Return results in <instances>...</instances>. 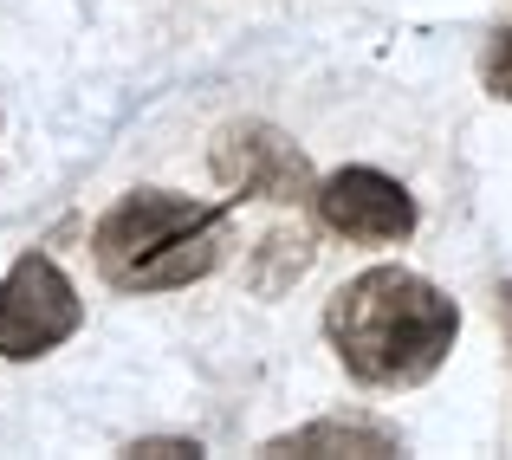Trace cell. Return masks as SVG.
Returning <instances> with one entry per match:
<instances>
[{
    "mask_svg": "<svg viewBox=\"0 0 512 460\" xmlns=\"http://www.w3.org/2000/svg\"><path fill=\"white\" fill-rule=\"evenodd\" d=\"M124 454H156V460H182V454H201V441H182V435H150V441H130Z\"/></svg>",
    "mask_w": 512,
    "mask_h": 460,
    "instance_id": "cell-8",
    "label": "cell"
},
{
    "mask_svg": "<svg viewBox=\"0 0 512 460\" xmlns=\"http://www.w3.org/2000/svg\"><path fill=\"white\" fill-rule=\"evenodd\" d=\"M260 454L266 460H279V454H363V460H389V454H402V441L389 435L383 422L331 415V422H305V428H292V435H273Z\"/></svg>",
    "mask_w": 512,
    "mask_h": 460,
    "instance_id": "cell-6",
    "label": "cell"
},
{
    "mask_svg": "<svg viewBox=\"0 0 512 460\" xmlns=\"http://www.w3.org/2000/svg\"><path fill=\"white\" fill-rule=\"evenodd\" d=\"M208 169L221 188H234V201H279V208H299L318 195L312 162L305 150L273 124H221L214 130Z\"/></svg>",
    "mask_w": 512,
    "mask_h": 460,
    "instance_id": "cell-4",
    "label": "cell"
},
{
    "mask_svg": "<svg viewBox=\"0 0 512 460\" xmlns=\"http://www.w3.org/2000/svg\"><path fill=\"white\" fill-rule=\"evenodd\" d=\"M91 253L111 292H182L221 266L227 208H208L175 188H130L91 227Z\"/></svg>",
    "mask_w": 512,
    "mask_h": 460,
    "instance_id": "cell-2",
    "label": "cell"
},
{
    "mask_svg": "<svg viewBox=\"0 0 512 460\" xmlns=\"http://www.w3.org/2000/svg\"><path fill=\"white\" fill-rule=\"evenodd\" d=\"M493 305H500V331H506V350H512V286L493 292Z\"/></svg>",
    "mask_w": 512,
    "mask_h": 460,
    "instance_id": "cell-9",
    "label": "cell"
},
{
    "mask_svg": "<svg viewBox=\"0 0 512 460\" xmlns=\"http://www.w3.org/2000/svg\"><path fill=\"white\" fill-rule=\"evenodd\" d=\"M480 85L500 104H512V26H500V33L487 39V52H480Z\"/></svg>",
    "mask_w": 512,
    "mask_h": 460,
    "instance_id": "cell-7",
    "label": "cell"
},
{
    "mask_svg": "<svg viewBox=\"0 0 512 460\" xmlns=\"http://www.w3.org/2000/svg\"><path fill=\"white\" fill-rule=\"evenodd\" d=\"M325 337L350 383L415 389L448 363L454 337H461V305L409 266H370L331 292Z\"/></svg>",
    "mask_w": 512,
    "mask_h": 460,
    "instance_id": "cell-1",
    "label": "cell"
},
{
    "mask_svg": "<svg viewBox=\"0 0 512 460\" xmlns=\"http://www.w3.org/2000/svg\"><path fill=\"white\" fill-rule=\"evenodd\" d=\"M78 324H85V305H78L72 279L59 273V260L20 253L0 279V357L33 363L46 350H59Z\"/></svg>",
    "mask_w": 512,
    "mask_h": 460,
    "instance_id": "cell-3",
    "label": "cell"
},
{
    "mask_svg": "<svg viewBox=\"0 0 512 460\" xmlns=\"http://www.w3.org/2000/svg\"><path fill=\"white\" fill-rule=\"evenodd\" d=\"M312 208H318V221H325L331 234L363 240V247H389V240L415 234V195L396 182V175L363 169V162L325 175L318 195H312Z\"/></svg>",
    "mask_w": 512,
    "mask_h": 460,
    "instance_id": "cell-5",
    "label": "cell"
}]
</instances>
